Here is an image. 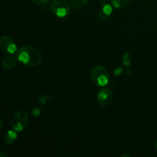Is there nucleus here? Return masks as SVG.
I'll return each mask as SVG.
<instances>
[{
	"mask_svg": "<svg viewBox=\"0 0 157 157\" xmlns=\"http://www.w3.org/2000/svg\"><path fill=\"white\" fill-rule=\"evenodd\" d=\"M17 61L28 67H36L42 61L41 53L33 46L25 45L18 49L16 53Z\"/></svg>",
	"mask_w": 157,
	"mask_h": 157,
	"instance_id": "nucleus-1",
	"label": "nucleus"
},
{
	"mask_svg": "<svg viewBox=\"0 0 157 157\" xmlns=\"http://www.w3.org/2000/svg\"><path fill=\"white\" fill-rule=\"evenodd\" d=\"M110 73L105 67L96 65L92 68L90 78L94 84L99 87H105L110 81Z\"/></svg>",
	"mask_w": 157,
	"mask_h": 157,
	"instance_id": "nucleus-2",
	"label": "nucleus"
},
{
	"mask_svg": "<svg viewBox=\"0 0 157 157\" xmlns=\"http://www.w3.org/2000/svg\"><path fill=\"white\" fill-rule=\"evenodd\" d=\"M29 124V114L25 110L17 111L11 119V127L16 132H21L27 127Z\"/></svg>",
	"mask_w": 157,
	"mask_h": 157,
	"instance_id": "nucleus-3",
	"label": "nucleus"
},
{
	"mask_svg": "<svg viewBox=\"0 0 157 157\" xmlns=\"http://www.w3.org/2000/svg\"><path fill=\"white\" fill-rule=\"evenodd\" d=\"M70 2L67 0H53L51 4L52 12L58 18H65L70 14Z\"/></svg>",
	"mask_w": 157,
	"mask_h": 157,
	"instance_id": "nucleus-4",
	"label": "nucleus"
},
{
	"mask_svg": "<svg viewBox=\"0 0 157 157\" xmlns=\"http://www.w3.org/2000/svg\"><path fill=\"white\" fill-rule=\"evenodd\" d=\"M113 99V93L108 87H103L98 91L97 101L101 107H105L111 104Z\"/></svg>",
	"mask_w": 157,
	"mask_h": 157,
	"instance_id": "nucleus-5",
	"label": "nucleus"
},
{
	"mask_svg": "<svg viewBox=\"0 0 157 157\" xmlns=\"http://www.w3.org/2000/svg\"><path fill=\"white\" fill-rule=\"evenodd\" d=\"M0 48L4 53L7 55H13L16 53L18 49L17 45L11 37L3 35L0 38Z\"/></svg>",
	"mask_w": 157,
	"mask_h": 157,
	"instance_id": "nucleus-6",
	"label": "nucleus"
},
{
	"mask_svg": "<svg viewBox=\"0 0 157 157\" xmlns=\"http://www.w3.org/2000/svg\"><path fill=\"white\" fill-rule=\"evenodd\" d=\"M112 13H113V6L106 3L101 6L99 13H98V18L100 21H105L110 18Z\"/></svg>",
	"mask_w": 157,
	"mask_h": 157,
	"instance_id": "nucleus-7",
	"label": "nucleus"
},
{
	"mask_svg": "<svg viewBox=\"0 0 157 157\" xmlns=\"http://www.w3.org/2000/svg\"><path fill=\"white\" fill-rule=\"evenodd\" d=\"M18 132H16L15 130H9L6 132V133L4 136V140L8 145H12V144H15V141L18 139V134H17Z\"/></svg>",
	"mask_w": 157,
	"mask_h": 157,
	"instance_id": "nucleus-8",
	"label": "nucleus"
},
{
	"mask_svg": "<svg viewBox=\"0 0 157 157\" xmlns=\"http://www.w3.org/2000/svg\"><path fill=\"white\" fill-rule=\"evenodd\" d=\"M131 0H112L111 4L114 9H124L128 7Z\"/></svg>",
	"mask_w": 157,
	"mask_h": 157,
	"instance_id": "nucleus-9",
	"label": "nucleus"
},
{
	"mask_svg": "<svg viewBox=\"0 0 157 157\" xmlns=\"http://www.w3.org/2000/svg\"><path fill=\"white\" fill-rule=\"evenodd\" d=\"M16 58H14L12 56H9L6 57V58H4L2 61V66L3 67L6 69H11L12 67H14L16 64Z\"/></svg>",
	"mask_w": 157,
	"mask_h": 157,
	"instance_id": "nucleus-10",
	"label": "nucleus"
},
{
	"mask_svg": "<svg viewBox=\"0 0 157 157\" xmlns=\"http://www.w3.org/2000/svg\"><path fill=\"white\" fill-rule=\"evenodd\" d=\"M89 0H70V5L72 9L75 10H78L81 9L85 6Z\"/></svg>",
	"mask_w": 157,
	"mask_h": 157,
	"instance_id": "nucleus-11",
	"label": "nucleus"
},
{
	"mask_svg": "<svg viewBox=\"0 0 157 157\" xmlns=\"http://www.w3.org/2000/svg\"><path fill=\"white\" fill-rule=\"evenodd\" d=\"M52 100V95L51 94H44L42 96L38 98V104H41V105H45V104H48L49 102L51 101Z\"/></svg>",
	"mask_w": 157,
	"mask_h": 157,
	"instance_id": "nucleus-12",
	"label": "nucleus"
},
{
	"mask_svg": "<svg viewBox=\"0 0 157 157\" xmlns=\"http://www.w3.org/2000/svg\"><path fill=\"white\" fill-rule=\"evenodd\" d=\"M122 61L123 64L125 67H130V65L131 64V57H130L129 52H124L122 56Z\"/></svg>",
	"mask_w": 157,
	"mask_h": 157,
	"instance_id": "nucleus-13",
	"label": "nucleus"
},
{
	"mask_svg": "<svg viewBox=\"0 0 157 157\" xmlns=\"http://www.w3.org/2000/svg\"><path fill=\"white\" fill-rule=\"evenodd\" d=\"M41 113V110L39 108V107H35V108L32 110V115L34 117H38Z\"/></svg>",
	"mask_w": 157,
	"mask_h": 157,
	"instance_id": "nucleus-14",
	"label": "nucleus"
},
{
	"mask_svg": "<svg viewBox=\"0 0 157 157\" xmlns=\"http://www.w3.org/2000/svg\"><path fill=\"white\" fill-rule=\"evenodd\" d=\"M122 72H123V68H121V67H117V68L114 70L113 74H114V75H116V76H118V75H120L121 74H122Z\"/></svg>",
	"mask_w": 157,
	"mask_h": 157,
	"instance_id": "nucleus-15",
	"label": "nucleus"
},
{
	"mask_svg": "<svg viewBox=\"0 0 157 157\" xmlns=\"http://www.w3.org/2000/svg\"><path fill=\"white\" fill-rule=\"evenodd\" d=\"M32 1H33V2L36 5H42L44 4V3L47 2L48 0H32Z\"/></svg>",
	"mask_w": 157,
	"mask_h": 157,
	"instance_id": "nucleus-16",
	"label": "nucleus"
},
{
	"mask_svg": "<svg viewBox=\"0 0 157 157\" xmlns=\"http://www.w3.org/2000/svg\"><path fill=\"white\" fill-rule=\"evenodd\" d=\"M8 156H9V155H8L7 153L2 151V150H0V157H8Z\"/></svg>",
	"mask_w": 157,
	"mask_h": 157,
	"instance_id": "nucleus-17",
	"label": "nucleus"
},
{
	"mask_svg": "<svg viewBox=\"0 0 157 157\" xmlns=\"http://www.w3.org/2000/svg\"><path fill=\"white\" fill-rule=\"evenodd\" d=\"M100 3L102 5L104 4H106V3H107V2H108V0H99Z\"/></svg>",
	"mask_w": 157,
	"mask_h": 157,
	"instance_id": "nucleus-18",
	"label": "nucleus"
},
{
	"mask_svg": "<svg viewBox=\"0 0 157 157\" xmlns=\"http://www.w3.org/2000/svg\"><path fill=\"white\" fill-rule=\"evenodd\" d=\"M2 125H3V121H2V118L0 117V129L2 128Z\"/></svg>",
	"mask_w": 157,
	"mask_h": 157,
	"instance_id": "nucleus-19",
	"label": "nucleus"
},
{
	"mask_svg": "<svg viewBox=\"0 0 157 157\" xmlns=\"http://www.w3.org/2000/svg\"><path fill=\"white\" fill-rule=\"evenodd\" d=\"M155 149H156V150L157 151V140H156V142H155Z\"/></svg>",
	"mask_w": 157,
	"mask_h": 157,
	"instance_id": "nucleus-20",
	"label": "nucleus"
}]
</instances>
